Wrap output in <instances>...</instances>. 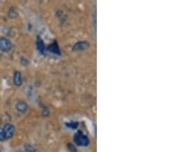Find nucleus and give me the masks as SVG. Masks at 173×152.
<instances>
[{"label":"nucleus","mask_w":173,"mask_h":152,"mask_svg":"<svg viewBox=\"0 0 173 152\" xmlns=\"http://www.w3.org/2000/svg\"><path fill=\"white\" fill-rule=\"evenodd\" d=\"M74 141L77 145L81 147H85L89 144V139L86 135L84 134L82 131H78L74 135Z\"/></svg>","instance_id":"f257e3e1"},{"label":"nucleus","mask_w":173,"mask_h":152,"mask_svg":"<svg viewBox=\"0 0 173 152\" xmlns=\"http://www.w3.org/2000/svg\"><path fill=\"white\" fill-rule=\"evenodd\" d=\"M6 140L10 139L13 137L15 133V127L12 124H6L2 128Z\"/></svg>","instance_id":"f03ea898"},{"label":"nucleus","mask_w":173,"mask_h":152,"mask_svg":"<svg viewBox=\"0 0 173 152\" xmlns=\"http://www.w3.org/2000/svg\"><path fill=\"white\" fill-rule=\"evenodd\" d=\"M12 43L6 38H0V50L3 52H8L11 50Z\"/></svg>","instance_id":"7ed1b4c3"},{"label":"nucleus","mask_w":173,"mask_h":152,"mask_svg":"<svg viewBox=\"0 0 173 152\" xmlns=\"http://www.w3.org/2000/svg\"><path fill=\"white\" fill-rule=\"evenodd\" d=\"M89 47V44L87 41H79L75 44L73 49L74 51H84Z\"/></svg>","instance_id":"20e7f679"},{"label":"nucleus","mask_w":173,"mask_h":152,"mask_svg":"<svg viewBox=\"0 0 173 152\" xmlns=\"http://www.w3.org/2000/svg\"><path fill=\"white\" fill-rule=\"evenodd\" d=\"M16 107L18 111L21 112V113H25L28 110V104L25 101H19L16 104Z\"/></svg>","instance_id":"39448f33"},{"label":"nucleus","mask_w":173,"mask_h":152,"mask_svg":"<svg viewBox=\"0 0 173 152\" xmlns=\"http://www.w3.org/2000/svg\"><path fill=\"white\" fill-rule=\"evenodd\" d=\"M14 84L16 86H21L22 84V76L20 72H16L14 74Z\"/></svg>","instance_id":"423d86ee"},{"label":"nucleus","mask_w":173,"mask_h":152,"mask_svg":"<svg viewBox=\"0 0 173 152\" xmlns=\"http://www.w3.org/2000/svg\"><path fill=\"white\" fill-rule=\"evenodd\" d=\"M36 47H37L38 51L41 54H44V52H45V45H44L43 41H42V38L39 36L37 37V40H36Z\"/></svg>","instance_id":"0eeeda50"},{"label":"nucleus","mask_w":173,"mask_h":152,"mask_svg":"<svg viewBox=\"0 0 173 152\" xmlns=\"http://www.w3.org/2000/svg\"><path fill=\"white\" fill-rule=\"evenodd\" d=\"M48 49L51 52L55 54H57V55H60V51H59V48L58 46V45L56 42L53 43L52 45H50L48 47Z\"/></svg>","instance_id":"6e6552de"},{"label":"nucleus","mask_w":173,"mask_h":152,"mask_svg":"<svg viewBox=\"0 0 173 152\" xmlns=\"http://www.w3.org/2000/svg\"><path fill=\"white\" fill-rule=\"evenodd\" d=\"M25 149L26 151L28 152H35L36 151V149H35V147H33V145H31V144H26L25 145Z\"/></svg>","instance_id":"1a4fd4ad"},{"label":"nucleus","mask_w":173,"mask_h":152,"mask_svg":"<svg viewBox=\"0 0 173 152\" xmlns=\"http://www.w3.org/2000/svg\"><path fill=\"white\" fill-rule=\"evenodd\" d=\"M17 13H16V11L14 10L13 9H11L10 10V12H9V16L11 18H16L17 17Z\"/></svg>","instance_id":"9d476101"},{"label":"nucleus","mask_w":173,"mask_h":152,"mask_svg":"<svg viewBox=\"0 0 173 152\" xmlns=\"http://www.w3.org/2000/svg\"><path fill=\"white\" fill-rule=\"evenodd\" d=\"M66 126L68 127H70L72 129H75L78 127L77 122H71V123H66Z\"/></svg>","instance_id":"9b49d317"},{"label":"nucleus","mask_w":173,"mask_h":152,"mask_svg":"<svg viewBox=\"0 0 173 152\" xmlns=\"http://www.w3.org/2000/svg\"><path fill=\"white\" fill-rule=\"evenodd\" d=\"M68 148L69 150V152H77L75 146L73 145V144H71V143H69V144H68Z\"/></svg>","instance_id":"f8f14e48"},{"label":"nucleus","mask_w":173,"mask_h":152,"mask_svg":"<svg viewBox=\"0 0 173 152\" xmlns=\"http://www.w3.org/2000/svg\"><path fill=\"white\" fill-rule=\"evenodd\" d=\"M0 141H6V138L5 136H4L3 130H2V128H1V127H0Z\"/></svg>","instance_id":"ddd939ff"}]
</instances>
